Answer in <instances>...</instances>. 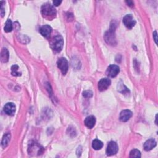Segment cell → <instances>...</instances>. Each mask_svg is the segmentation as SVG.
Masks as SVG:
<instances>
[{"instance_id": "3957f363", "label": "cell", "mask_w": 158, "mask_h": 158, "mask_svg": "<svg viewBox=\"0 0 158 158\" xmlns=\"http://www.w3.org/2000/svg\"><path fill=\"white\" fill-rule=\"evenodd\" d=\"M57 64L58 68L61 70L62 73L64 75H65L67 73V70H68V68H69L68 62H67L66 59L64 57L60 58V60L57 61Z\"/></svg>"}, {"instance_id": "603a6c76", "label": "cell", "mask_w": 158, "mask_h": 158, "mask_svg": "<svg viewBox=\"0 0 158 158\" xmlns=\"http://www.w3.org/2000/svg\"><path fill=\"white\" fill-rule=\"evenodd\" d=\"M126 3H127L128 6H133V3L131 1H126Z\"/></svg>"}, {"instance_id": "9c48e42d", "label": "cell", "mask_w": 158, "mask_h": 158, "mask_svg": "<svg viewBox=\"0 0 158 158\" xmlns=\"http://www.w3.org/2000/svg\"><path fill=\"white\" fill-rule=\"evenodd\" d=\"M132 116V112L129 110H124L120 114V120L122 122L128 121Z\"/></svg>"}, {"instance_id": "52a82bcc", "label": "cell", "mask_w": 158, "mask_h": 158, "mask_svg": "<svg viewBox=\"0 0 158 158\" xmlns=\"http://www.w3.org/2000/svg\"><path fill=\"white\" fill-rule=\"evenodd\" d=\"M111 83V81L107 78L102 79L98 83V89L100 91L103 92L107 89Z\"/></svg>"}, {"instance_id": "7a4b0ae2", "label": "cell", "mask_w": 158, "mask_h": 158, "mask_svg": "<svg viewBox=\"0 0 158 158\" xmlns=\"http://www.w3.org/2000/svg\"><path fill=\"white\" fill-rule=\"evenodd\" d=\"M64 41L63 38L60 35H57L52 40L51 46L54 50L57 52H60L63 47Z\"/></svg>"}, {"instance_id": "30bf717a", "label": "cell", "mask_w": 158, "mask_h": 158, "mask_svg": "<svg viewBox=\"0 0 158 158\" xmlns=\"http://www.w3.org/2000/svg\"><path fill=\"white\" fill-rule=\"evenodd\" d=\"M156 146V142L154 139H150L144 144V149L145 151H150Z\"/></svg>"}, {"instance_id": "8fae6325", "label": "cell", "mask_w": 158, "mask_h": 158, "mask_svg": "<svg viewBox=\"0 0 158 158\" xmlns=\"http://www.w3.org/2000/svg\"><path fill=\"white\" fill-rule=\"evenodd\" d=\"M96 124V119L93 116H88L85 120V124L89 129H92Z\"/></svg>"}, {"instance_id": "d6986e66", "label": "cell", "mask_w": 158, "mask_h": 158, "mask_svg": "<svg viewBox=\"0 0 158 158\" xmlns=\"http://www.w3.org/2000/svg\"><path fill=\"white\" fill-rule=\"evenodd\" d=\"M18 69H19V67L17 65H14L11 68V70H12V75L14 76H20L21 75V73L20 72H17Z\"/></svg>"}, {"instance_id": "cb8c5ba5", "label": "cell", "mask_w": 158, "mask_h": 158, "mask_svg": "<svg viewBox=\"0 0 158 158\" xmlns=\"http://www.w3.org/2000/svg\"><path fill=\"white\" fill-rule=\"evenodd\" d=\"M1 16L3 17L4 14V8H3L2 4H1Z\"/></svg>"}, {"instance_id": "5bb4252c", "label": "cell", "mask_w": 158, "mask_h": 158, "mask_svg": "<svg viewBox=\"0 0 158 158\" xmlns=\"http://www.w3.org/2000/svg\"><path fill=\"white\" fill-rule=\"evenodd\" d=\"M103 143L98 139L94 140L92 143V147L95 150H100L103 148Z\"/></svg>"}, {"instance_id": "ba28073f", "label": "cell", "mask_w": 158, "mask_h": 158, "mask_svg": "<svg viewBox=\"0 0 158 158\" xmlns=\"http://www.w3.org/2000/svg\"><path fill=\"white\" fill-rule=\"evenodd\" d=\"M4 111L8 115H14L16 112V106L13 103H8L4 107Z\"/></svg>"}, {"instance_id": "ac0fdd59", "label": "cell", "mask_w": 158, "mask_h": 158, "mask_svg": "<svg viewBox=\"0 0 158 158\" xmlns=\"http://www.w3.org/2000/svg\"><path fill=\"white\" fill-rule=\"evenodd\" d=\"M130 157H140L141 153L138 150H133L130 153Z\"/></svg>"}, {"instance_id": "2e32d148", "label": "cell", "mask_w": 158, "mask_h": 158, "mask_svg": "<svg viewBox=\"0 0 158 158\" xmlns=\"http://www.w3.org/2000/svg\"><path fill=\"white\" fill-rule=\"evenodd\" d=\"M10 139H11V135L10 133H7L4 135L2 143H1L3 148H6L8 146L9 142H10Z\"/></svg>"}, {"instance_id": "44dd1931", "label": "cell", "mask_w": 158, "mask_h": 158, "mask_svg": "<svg viewBox=\"0 0 158 158\" xmlns=\"http://www.w3.org/2000/svg\"><path fill=\"white\" fill-rule=\"evenodd\" d=\"M61 3H62L61 1H53V4L55 6H58L59 5H60Z\"/></svg>"}, {"instance_id": "5b68a950", "label": "cell", "mask_w": 158, "mask_h": 158, "mask_svg": "<svg viewBox=\"0 0 158 158\" xmlns=\"http://www.w3.org/2000/svg\"><path fill=\"white\" fill-rule=\"evenodd\" d=\"M123 22L126 27L129 29H132L136 24V21L133 19L132 14L126 15L123 19Z\"/></svg>"}, {"instance_id": "7c38bea8", "label": "cell", "mask_w": 158, "mask_h": 158, "mask_svg": "<svg viewBox=\"0 0 158 158\" xmlns=\"http://www.w3.org/2000/svg\"><path fill=\"white\" fill-rule=\"evenodd\" d=\"M52 31V29L50 26L49 25H43L42 26L40 29V32L43 37H48L50 35Z\"/></svg>"}, {"instance_id": "277c9868", "label": "cell", "mask_w": 158, "mask_h": 158, "mask_svg": "<svg viewBox=\"0 0 158 158\" xmlns=\"http://www.w3.org/2000/svg\"><path fill=\"white\" fill-rule=\"evenodd\" d=\"M119 148L117 144L114 142H110L107 144L106 153L107 156H112L116 155L118 151Z\"/></svg>"}, {"instance_id": "6da1fadb", "label": "cell", "mask_w": 158, "mask_h": 158, "mask_svg": "<svg viewBox=\"0 0 158 158\" xmlns=\"http://www.w3.org/2000/svg\"><path fill=\"white\" fill-rule=\"evenodd\" d=\"M42 13L45 17H55L56 14V11L55 8L49 4H46L42 8Z\"/></svg>"}, {"instance_id": "4fadbf2b", "label": "cell", "mask_w": 158, "mask_h": 158, "mask_svg": "<svg viewBox=\"0 0 158 158\" xmlns=\"http://www.w3.org/2000/svg\"><path fill=\"white\" fill-rule=\"evenodd\" d=\"M105 39L106 41L109 44H114V35H113V31H109L108 32V34H106L105 35Z\"/></svg>"}, {"instance_id": "9a60e30c", "label": "cell", "mask_w": 158, "mask_h": 158, "mask_svg": "<svg viewBox=\"0 0 158 158\" xmlns=\"http://www.w3.org/2000/svg\"><path fill=\"white\" fill-rule=\"evenodd\" d=\"M9 60V53L6 48H3L1 53V60L3 62H8Z\"/></svg>"}, {"instance_id": "8992f818", "label": "cell", "mask_w": 158, "mask_h": 158, "mask_svg": "<svg viewBox=\"0 0 158 158\" xmlns=\"http://www.w3.org/2000/svg\"><path fill=\"white\" fill-rule=\"evenodd\" d=\"M120 69L119 66L116 65H111L107 67V69L106 70L107 75L110 77H115L119 73Z\"/></svg>"}, {"instance_id": "ffe728a7", "label": "cell", "mask_w": 158, "mask_h": 158, "mask_svg": "<svg viewBox=\"0 0 158 158\" xmlns=\"http://www.w3.org/2000/svg\"><path fill=\"white\" fill-rule=\"evenodd\" d=\"M83 96L87 98H91L93 96V93L90 90H88V91H85L83 93Z\"/></svg>"}, {"instance_id": "7402d4cb", "label": "cell", "mask_w": 158, "mask_h": 158, "mask_svg": "<svg viewBox=\"0 0 158 158\" xmlns=\"http://www.w3.org/2000/svg\"><path fill=\"white\" fill-rule=\"evenodd\" d=\"M153 37H154V38H155V42H156V43L157 44V32H156V31H155V32H154V34H153Z\"/></svg>"}, {"instance_id": "e0dca14e", "label": "cell", "mask_w": 158, "mask_h": 158, "mask_svg": "<svg viewBox=\"0 0 158 158\" xmlns=\"http://www.w3.org/2000/svg\"><path fill=\"white\" fill-rule=\"evenodd\" d=\"M12 30V21L10 19H8L5 24V27H4V31L6 32H11Z\"/></svg>"}]
</instances>
